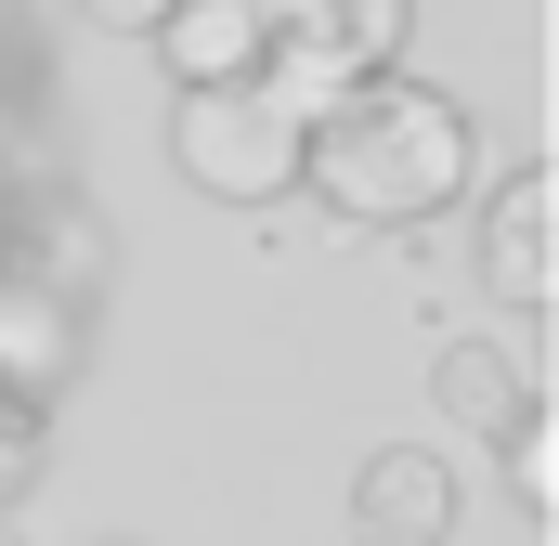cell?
<instances>
[{"mask_svg": "<svg viewBox=\"0 0 559 546\" xmlns=\"http://www.w3.org/2000/svg\"><path fill=\"white\" fill-rule=\"evenodd\" d=\"M495 455H508V508H521V521H547V508H559V442H547V404L521 416V429H495Z\"/></svg>", "mask_w": 559, "mask_h": 546, "instance_id": "cell-8", "label": "cell"}, {"mask_svg": "<svg viewBox=\"0 0 559 546\" xmlns=\"http://www.w3.org/2000/svg\"><path fill=\"white\" fill-rule=\"evenodd\" d=\"M0 546H26V534H13V521H0Z\"/></svg>", "mask_w": 559, "mask_h": 546, "instance_id": "cell-10", "label": "cell"}, {"mask_svg": "<svg viewBox=\"0 0 559 546\" xmlns=\"http://www.w3.org/2000/svg\"><path fill=\"white\" fill-rule=\"evenodd\" d=\"M429 391H442L455 429H481V442H495V429H521V416L547 404V391H534V365H521V352H495V339H442Z\"/></svg>", "mask_w": 559, "mask_h": 546, "instance_id": "cell-6", "label": "cell"}, {"mask_svg": "<svg viewBox=\"0 0 559 546\" xmlns=\"http://www.w3.org/2000/svg\"><path fill=\"white\" fill-rule=\"evenodd\" d=\"M79 26H105V39H156L169 0H79Z\"/></svg>", "mask_w": 559, "mask_h": 546, "instance_id": "cell-9", "label": "cell"}, {"mask_svg": "<svg viewBox=\"0 0 559 546\" xmlns=\"http://www.w3.org/2000/svg\"><path fill=\"white\" fill-rule=\"evenodd\" d=\"M169 66H182V92H209V79H248V66H274V26H261V0H169Z\"/></svg>", "mask_w": 559, "mask_h": 546, "instance_id": "cell-7", "label": "cell"}, {"mask_svg": "<svg viewBox=\"0 0 559 546\" xmlns=\"http://www.w3.org/2000/svg\"><path fill=\"white\" fill-rule=\"evenodd\" d=\"M261 26H274V52H312L338 79L404 66V0H261Z\"/></svg>", "mask_w": 559, "mask_h": 546, "instance_id": "cell-5", "label": "cell"}, {"mask_svg": "<svg viewBox=\"0 0 559 546\" xmlns=\"http://www.w3.org/2000/svg\"><path fill=\"white\" fill-rule=\"evenodd\" d=\"M169 169L222 209H274L299 195V118H286L261 79H209V92H169Z\"/></svg>", "mask_w": 559, "mask_h": 546, "instance_id": "cell-2", "label": "cell"}, {"mask_svg": "<svg viewBox=\"0 0 559 546\" xmlns=\"http://www.w3.org/2000/svg\"><path fill=\"white\" fill-rule=\"evenodd\" d=\"M352 534L365 546H442L455 534V468H442L429 442H378V455L352 468Z\"/></svg>", "mask_w": 559, "mask_h": 546, "instance_id": "cell-4", "label": "cell"}, {"mask_svg": "<svg viewBox=\"0 0 559 546\" xmlns=\"http://www.w3.org/2000/svg\"><path fill=\"white\" fill-rule=\"evenodd\" d=\"M455 182H468V118H455L429 79H404V66L352 79V92L299 131V195H312L325 222H365V235H417Z\"/></svg>", "mask_w": 559, "mask_h": 546, "instance_id": "cell-1", "label": "cell"}, {"mask_svg": "<svg viewBox=\"0 0 559 546\" xmlns=\"http://www.w3.org/2000/svg\"><path fill=\"white\" fill-rule=\"evenodd\" d=\"M468 273H481L508 312H547V286H559V182H547V169H508V182L481 195Z\"/></svg>", "mask_w": 559, "mask_h": 546, "instance_id": "cell-3", "label": "cell"}]
</instances>
